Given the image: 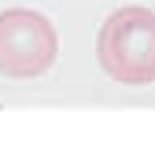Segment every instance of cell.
Wrapping results in <instances>:
<instances>
[{"mask_svg":"<svg viewBox=\"0 0 155 148\" xmlns=\"http://www.w3.org/2000/svg\"><path fill=\"white\" fill-rule=\"evenodd\" d=\"M55 26L41 11L11 8L0 11V74L4 78H37L55 63Z\"/></svg>","mask_w":155,"mask_h":148,"instance_id":"2","label":"cell"},{"mask_svg":"<svg viewBox=\"0 0 155 148\" xmlns=\"http://www.w3.org/2000/svg\"><path fill=\"white\" fill-rule=\"evenodd\" d=\"M96 59L122 85L155 82V11L137 4L111 11L96 33Z\"/></svg>","mask_w":155,"mask_h":148,"instance_id":"1","label":"cell"}]
</instances>
